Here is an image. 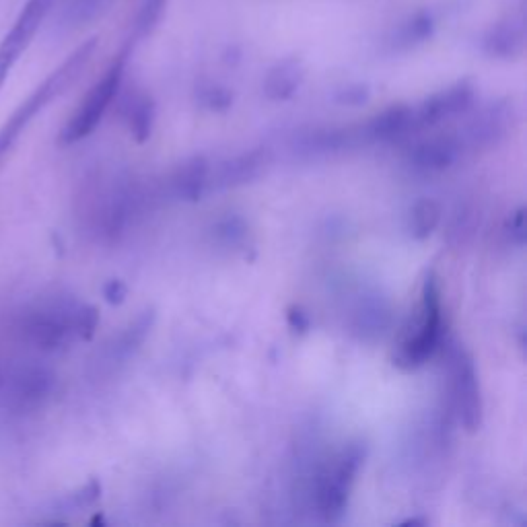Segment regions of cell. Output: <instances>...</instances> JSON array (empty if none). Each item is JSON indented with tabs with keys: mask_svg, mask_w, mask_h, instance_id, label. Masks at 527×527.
I'll return each mask as SVG.
<instances>
[{
	"mask_svg": "<svg viewBox=\"0 0 527 527\" xmlns=\"http://www.w3.org/2000/svg\"><path fill=\"white\" fill-rule=\"evenodd\" d=\"M126 122L130 128V134L134 136L136 143H147L153 134L155 124V103L149 95L134 97L130 108L126 112Z\"/></svg>",
	"mask_w": 527,
	"mask_h": 527,
	"instance_id": "cell-16",
	"label": "cell"
},
{
	"mask_svg": "<svg viewBox=\"0 0 527 527\" xmlns=\"http://www.w3.org/2000/svg\"><path fill=\"white\" fill-rule=\"evenodd\" d=\"M449 377H451V404L458 414L462 427L476 433L482 425V390L474 357L464 346L449 350Z\"/></svg>",
	"mask_w": 527,
	"mask_h": 527,
	"instance_id": "cell-6",
	"label": "cell"
},
{
	"mask_svg": "<svg viewBox=\"0 0 527 527\" xmlns=\"http://www.w3.org/2000/svg\"><path fill=\"white\" fill-rule=\"evenodd\" d=\"M165 5H167V0H143V7H140L138 21H136L140 35H149L157 27Z\"/></svg>",
	"mask_w": 527,
	"mask_h": 527,
	"instance_id": "cell-18",
	"label": "cell"
},
{
	"mask_svg": "<svg viewBox=\"0 0 527 527\" xmlns=\"http://www.w3.org/2000/svg\"><path fill=\"white\" fill-rule=\"evenodd\" d=\"M303 81V68L297 60L276 64L264 79V95L272 101L289 99Z\"/></svg>",
	"mask_w": 527,
	"mask_h": 527,
	"instance_id": "cell-13",
	"label": "cell"
},
{
	"mask_svg": "<svg viewBox=\"0 0 527 527\" xmlns=\"http://www.w3.org/2000/svg\"><path fill=\"white\" fill-rule=\"evenodd\" d=\"M287 320H289V326L297 332H305L309 328V320H307V315L299 309V307H291L289 313H287Z\"/></svg>",
	"mask_w": 527,
	"mask_h": 527,
	"instance_id": "cell-25",
	"label": "cell"
},
{
	"mask_svg": "<svg viewBox=\"0 0 527 527\" xmlns=\"http://www.w3.org/2000/svg\"><path fill=\"white\" fill-rule=\"evenodd\" d=\"M365 460V447L361 443H350L340 449L336 455L315 474L313 501L315 511L326 521L336 523L342 519L348 507L350 493L357 482L359 470Z\"/></svg>",
	"mask_w": 527,
	"mask_h": 527,
	"instance_id": "cell-4",
	"label": "cell"
},
{
	"mask_svg": "<svg viewBox=\"0 0 527 527\" xmlns=\"http://www.w3.org/2000/svg\"><path fill=\"white\" fill-rule=\"evenodd\" d=\"M217 237L227 245H237L245 237V225L239 219H225L217 225Z\"/></svg>",
	"mask_w": 527,
	"mask_h": 527,
	"instance_id": "cell-20",
	"label": "cell"
},
{
	"mask_svg": "<svg viewBox=\"0 0 527 527\" xmlns=\"http://www.w3.org/2000/svg\"><path fill=\"white\" fill-rule=\"evenodd\" d=\"M99 324V311L93 305L73 301H52L23 313L19 332L27 344L58 353L75 340H89Z\"/></svg>",
	"mask_w": 527,
	"mask_h": 527,
	"instance_id": "cell-1",
	"label": "cell"
},
{
	"mask_svg": "<svg viewBox=\"0 0 527 527\" xmlns=\"http://www.w3.org/2000/svg\"><path fill=\"white\" fill-rule=\"evenodd\" d=\"M507 229H509L511 241H515L517 245H523V241H525V208L515 210V213L509 219V227Z\"/></svg>",
	"mask_w": 527,
	"mask_h": 527,
	"instance_id": "cell-22",
	"label": "cell"
},
{
	"mask_svg": "<svg viewBox=\"0 0 527 527\" xmlns=\"http://www.w3.org/2000/svg\"><path fill=\"white\" fill-rule=\"evenodd\" d=\"M443 219V208L433 198L418 200L410 210V233L416 239H427L435 233Z\"/></svg>",
	"mask_w": 527,
	"mask_h": 527,
	"instance_id": "cell-17",
	"label": "cell"
},
{
	"mask_svg": "<svg viewBox=\"0 0 527 527\" xmlns=\"http://www.w3.org/2000/svg\"><path fill=\"white\" fill-rule=\"evenodd\" d=\"M204 101L210 110H225L231 105V95L225 89H208Z\"/></svg>",
	"mask_w": 527,
	"mask_h": 527,
	"instance_id": "cell-23",
	"label": "cell"
},
{
	"mask_svg": "<svg viewBox=\"0 0 527 527\" xmlns=\"http://www.w3.org/2000/svg\"><path fill=\"white\" fill-rule=\"evenodd\" d=\"M126 295H128V289L122 280H110V283L103 287V297L112 305H120L126 299Z\"/></svg>",
	"mask_w": 527,
	"mask_h": 527,
	"instance_id": "cell-24",
	"label": "cell"
},
{
	"mask_svg": "<svg viewBox=\"0 0 527 527\" xmlns=\"http://www.w3.org/2000/svg\"><path fill=\"white\" fill-rule=\"evenodd\" d=\"M507 134V118L505 114H501V110L493 108L488 110L486 114H482L470 128L466 134V140H460L462 147L468 145L472 149L478 147H493L497 145L501 136Z\"/></svg>",
	"mask_w": 527,
	"mask_h": 527,
	"instance_id": "cell-14",
	"label": "cell"
},
{
	"mask_svg": "<svg viewBox=\"0 0 527 527\" xmlns=\"http://www.w3.org/2000/svg\"><path fill=\"white\" fill-rule=\"evenodd\" d=\"M367 99H369V89L363 85H348L336 95V101L342 105H363Z\"/></svg>",
	"mask_w": 527,
	"mask_h": 527,
	"instance_id": "cell-21",
	"label": "cell"
},
{
	"mask_svg": "<svg viewBox=\"0 0 527 527\" xmlns=\"http://www.w3.org/2000/svg\"><path fill=\"white\" fill-rule=\"evenodd\" d=\"M431 31H433V21L429 19V17H416V19H412L410 23H408V27H406V35H404V42H408V44H412V42H423V40H427L429 38V35H431Z\"/></svg>",
	"mask_w": 527,
	"mask_h": 527,
	"instance_id": "cell-19",
	"label": "cell"
},
{
	"mask_svg": "<svg viewBox=\"0 0 527 527\" xmlns=\"http://www.w3.org/2000/svg\"><path fill=\"white\" fill-rule=\"evenodd\" d=\"M425 519H406L402 525H425Z\"/></svg>",
	"mask_w": 527,
	"mask_h": 527,
	"instance_id": "cell-26",
	"label": "cell"
},
{
	"mask_svg": "<svg viewBox=\"0 0 527 527\" xmlns=\"http://www.w3.org/2000/svg\"><path fill=\"white\" fill-rule=\"evenodd\" d=\"M474 101V91L468 83L453 85L433 97H429L418 110H414V122L418 128H431L443 120L464 114Z\"/></svg>",
	"mask_w": 527,
	"mask_h": 527,
	"instance_id": "cell-7",
	"label": "cell"
},
{
	"mask_svg": "<svg viewBox=\"0 0 527 527\" xmlns=\"http://www.w3.org/2000/svg\"><path fill=\"white\" fill-rule=\"evenodd\" d=\"M268 165V153L254 149L231 157L219 165L215 175L210 173V186L215 188H239L258 180Z\"/></svg>",
	"mask_w": 527,
	"mask_h": 527,
	"instance_id": "cell-9",
	"label": "cell"
},
{
	"mask_svg": "<svg viewBox=\"0 0 527 527\" xmlns=\"http://www.w3.org/2000/svg\"><path fill=\"white\" fill-rule=\"evenodd\" d=\"M416 130L414 110L410 105H392L371 118L359 132L363 143H394Z\"/></svg>",
	"mask_w": 527,
	"mask_h": 527,
	"instance_id": "cell-8",
	"label": "cell"
},
{
	"mask_svg": "<svg viewBox=\"0 0 527 527\" xmlns=\"http://www.w3.org/2000/svg\"><path fill=\"white\" fill-rule=\"evenodd\" d=\"M210 188V165L204 157H192L173 171L169 190L173 198L184 202L200 200Z\"/></svg>",
	"mask_w": 527,
	"mask_h": 527,
	"instance_id": "cell-12",
	"label": "cell"
},
{
	"mask_svg": "<svg viewBox=\"0 0 527 527\" xmlns=\"http://www.w3.org/2000/svg\"><path fill=\"white\" fill-rule=\"evenodd\" d=\"M462 153V143L451 136H431L427 140H420L410 149V163L414 169L425 173H439L449 169L458 161Z\"/></svg>",
	"mask_w": 527,
	"mask_h": 527,
	"instance_id": "cell-10",
	"label": "cell"
},
{
	"mask_svg": "<svg viewBox=\"0 0 527 527\" xmlns=\"http://www.w3.org/2000/svg\"><path fill=\"white\" fill-rule=\"evenodd\" d=\"M443 301H441V285L435 274H429L423 295H420V307L414 328L408 330L398 344L394 355V365L412 371L423 367L429 359L435 357L443 342Z\"/></svg>",
	"mask_w": 527,
	"mask_h": 527,
	"instance_id": "cell-3",
	"label": "cell"
},
{
	"mask_svg": "<svg viewBox=\"0 0 527 527\" xmlns=\"http://www.w3.org/2000/svg\"><path fill=\"white\" fill-rule=\"evenodd\" d=\"M54 5H56V0H27L19 17L15 19L11 31L5 35V40L0 44L15 50L17 54H23L33 42L35 33L40 31L50 11L54 9Z\"/></svg>",
	"mask_w": 527,
	"mask_h": 527,
	"instance_id": "cell-11",
	"label": "cell"
},
{
	"mask_svg": "<svg viewBox=\"0 0 527 527\" xmlns=\"http://www.w3.org/2000/svg\"><path fill=\"white\" fill-rule=\"evenodd\" d=\"M124 66L126 56H118L112 66L105 70V75L93 85V89L85 95L81 101L79 110L68 120V124L60 132V143L62 145H75L79 140L87 138L103 120L105 112L116 99L122 79H124Z\"/></svg>",
	"mask_w": 527,
	"mask_h": 527,
	"instance_id": "cell-5",
	"label": "cell"
},
{
	"mask_svg": "<svg viewBox=\"0 0 527 527\" xmlns=\"http://www.w3.org/2000/svg\"><path fill=\"white\" fill-rule=\"evenodd\" d=\"M95 48H97V40H89L83 46H79L13 112V116L5 122V126L0 128V163H3L5 157L13 151L15 143L19 140V136L25 132V128L35 118H38L54 99H58L70 85H73L81 77V73L89 64Z\"/></svg>",
	"mask_w": 527,
	"mask_h": 527,
	"instance_id": "cell-2",
	"label": "cell"
},
{
	"mask_svg": "<svg viewBox=\"0 0 527 527\" xmlns=\"http://www.w3.org/2000/svg\"><path fill=\"white\" fill-rule=\"evenodd\" d=\"M484 50L505 60L517 58L523 52V29L513 23L493 27L484 38Z\"/></svg>",
	"mask_w": 527,
	"mask_h": 527,
	"instance_id": "cell-15",
	"label": "cell"
}]
</instances>
